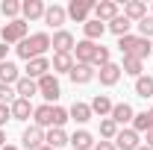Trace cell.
<instances>
[{
    "label": "cell",
    "mask_w": 153,
    "mask_h": 150,
    "mask_svg": "<svg viewBox=\"0 0 153 150\" xmlns=\"http://www.w3.org/2000/svg\"><path fill=\"white\" fill-rule=\"evenodd\" d=\"M12 97H15V91H12L9 85H3V82H0V100L6 103V100H12Z\"/></svg>",
    "instance_id": "obj_38"
},
{
    "label": "cell",
    "mask_w": 153,
    "mask_h": 150,
    "mask_svg": "<svg viewBox=\"0 0 153 150\" xmlns=\"http://www.w3.org/2000/svg\"><path fill=\"white\" fill-rule=\"evenodd\" d=\"M9 109H12V118H15V121H27V118H30V112H33L30 100H24V97H18Z\"/></svg>",
    "instance_id": "obj_13"
},
{
    "label": "cell",
    "mask_w": 153,
    "mask_h": 150,
    "mask_svg": "<svg viewBox=\"0 0 153 150\" xmlns=\"http://www.w3.org/2000/svg\"><path fill=\"white\" fill-rule=\"evenodd\" d=\"M150 130H153V124H150V118H147V112L135 115V132H150Z\"/></svg>",
    "instance_id": "obj_32"
},
{
    "label": "cell",
    "mask_w": 153,
    "mask_h": 150,
    "mask_svg": "<svg viewBox=\"0 0 153 150\" xmlns=\"http://www.w3.org/2000/svg\"><path fill=\"white\" fill-rule=\"evenodd\" d=\"M147 118H150V124H153V109H150V112H147Z\"/></svg>",
    "instance_id": "obj_43"
},
{
    "label": "cell",
    "mask_w": 153,
    "mask_h": 150,
    "mask_svg": "<svg viewBox=\"0 0 153 150\" xmlns=\"http://www.w3.org/2000/svg\"><path fill=\"white\" fill-rule=\"evenodd\" d=\"M21 9H24V15H27V18H30V21H33V18H41V15L47 12L41 0H27V3H24Z\"/></svg>",
    "instance_id": "obj_19"
},
{
    "label": "cell",
    "mask_w": 153,
    "mask_h": 150,
    "mask_svg": "<svg viewBox=\"0 0 153 150\" xmlns=\"http://www.w3.org/2000/svg\"><path fill=\"white\" fill-rule=\"evenodd\" d=\"M94 150H118V147H115V144H109V141H100Z\"/></svg>",
    "instance_id": "obj_39"
},
{
    "label": "cell",
    "mask_w": 153,
    "mask_h": 150,
    "mask_svg": "<svg viewBox=\"0 0 153 150\" xmlns=\"http://www.w3.org/2000/svg\"><path fill=\"white\" fill-rule=\"evenodd\" d=\"M71 144H74L76 150H88L94 141H91V132H85V130H79V132H74L71 135Z\"/></svg>",
    "instance_id": "obj_22"
},
{
    "label": "cell",
    "mask_w": 153,
    "mask_h": 150,
    "mask_svg": "<svg viewBox=\"0 0 153 150\" xmlns=\"http://www.w3.org/2000/svg\"><path fill=\"white\" fill-rule=\"evenodd\" d=\"M138 30H141L144 38H150L153 36V18H141V21H138Z\"/></svg>",
    "instance_id": "obj_34"
},
{
    "label": "cell",
    "mask_w": 153,
    "mask_h": 150,
    "mask_svg": "<svg viewBox=\"0 0 153 150\" xmlns=\"http://www.w3.org/2000/svg\"><path fill=\"white\" fill-rule=\"evenodd\" d=\"M91 112H97V115H106V112H112V100H109L106 94H97L94 100H91Z\"/></svg>",
    "instance_id": "obj_23"
},
{
    "label": "cell",
    "mask_w": 153,
    "mask_h": 150,
    "mask_svg": "<svg viewBox=\"0 0 153 150\" xmlns=\"http://www.w3.org/2000/svg\"><path fill=\"white\" fill-rule=\"evenodd\" d=\"M24 36H27V24H24V21H12V24L3 27V44H9V41H24Z\"/></svg>",
    "instance_id": "obj_4"
},
{
    "label": "cell",
    "mask_w": 153,
    "mask_h": 150,
    "mask_svg": "<svg viewBox=\"0 0 153 150\" xmlns=\"http://www.w3.org/2000/svg\"><path fill=\"white\" fill-rule=\"evenodd\" d=\"M47 47H50V38L44 36V33H36V36L24 38L15 50H18V56H21V59H27V62H30V59H38L44 50H47Z\"/></svg>",
    "instance_id": "obj_1"
},
{
    "label": "cell",
    "mask_w": 153,
    "mask_h": 150,
    "mask_svg": "<svg viewBox=\"0 0 153 150\" xmlns=\"http://www.w3.org/2000/svg\"><path fill=\"white\" fill-rule=\"evenodd\" d=\"M0 82L9 85V82H18V68L12 62H0Z\"/></svg>",
    "instance_id": "obj_18"
},
{
    "label": "cell",
    "mask_w": 153,
    "mask_h": 150,
    "mask_svg": "<svg viewBox=\"0 0 153 150\" xmlns=\"http://www.w3.org/2000/svg\"><path fill=\"white\" fill-rule=\"evenodd\" d=\"M65 15H68V12H65L62 6H50V9L44 12V21H47L50 27H59V24H65Z\"/></svg>",
    "instance_id": "obj_21"
},
{
    "label": "cell",
    "mask_w": 153,
    "mask_h": 150,
    "mask_svg": "<svg viewBox=\"0 0 153 150\" xmlns=\"http://www.w3.org/2000/svg\"><path fill=\"white\" fill-rule=\"evenodd\" d=\"M71 68H74V62H71L68 53H56L53 56V71H68L71 74Z\"/></svg>",
    "instance_id": "obj_29"
},
{
    "label": "cell",
    "mask_w": 153,
    "mask_h": 150,
    "mask_svg": "<svg viewBox=\"0 0 153 150\" xmlns=\"http://www.w3.org/2000/svg\"><path fill=\"white\" fill-rule=\"evenodd\" d=\"M94 62L103 68V65H109V50L106 47H97V56H94Z\"/></svg>",
    "instance_id": "obj_36"
},
{
    "label": "cell",
    "mask_w": 153,
    "mask_h": 150,
    "mask_svg": "<svg viewBox=\"0 0 153 150\" xmlns=\"http://www.w3.org/2000/svg\"><path fill=\"white\" fill-rule=\"evenodd\" d=\"M38 150H53V147H38Z\"/></svg>",
    "instance_id": "obj_45"
},
{
    "label": "cell",
    "mask_w": 153,
    "mask_h": 150,
    "mask_svg": "<svg viewBox=\"0 0 153 150\" xmlns=\"http://www.w3.org/2000/svg\"><path fill=\"white\" fill-rule=\"evenodd\" d=\"M103 30H106V27H103L97 18H94V21H85V36H88V41L100 38V36H103Z\"/></svg>",
    "instance_id": "obj_28"
},
{
    "label": "cell",
    "mask_w": 153,
    "mask_h": 150,
    "mask_svg": "<svg viewBox=\"0 0 153 150\" xmlns=\"http://www.w3.org/2000/svg\"><path fill=\"white\" fill-rule=\"evenodd\" d=\"M94 15H97V21H100V24H103V21H115V18H118V6H115L112 0L94 3Z\"/></svg>",
    "instance_id": "obj_8"
},
{
    "label": "cell",
    "mask_w": 153,
    "mask_h": 150,
    "mask_svg": "<svg viewBox=\"0 0 153 150\" xmlns=\"http://www.w3.org/2000/svg\"><path fill=\"white\" fill-rule=\"evenodd\" d=\"M44 141H47V147H62V144H68V135L59 130V127H53V130L47 132V138H44Z\"/></svg>",
    "instance_id": "obj_25"
},
{
    "label": "cell",
    "mask_w": 153,
    "mask_h": 150,
    "mask_svg": "<svg viewBox=\"0 0 153 150\" xmlns=\"http://www.w3.org/2000/svg\"><path fill=\"white\" fill-rule=\"evenodd\" d=\"M91 76H94L91 65H74V68H71V79H74V82H79V85H82V82H88Z\"/></svg>",
    "instance_id": "obj_16"
},
{
    "label": "cell",
    "mask_w": 153,
    "mask_h": 150,
    "mask_svg": "<svg viewBox=\"0 0 153 150\" xmlns=\"http://www.w3.org/2000/svg\"><path fill=\"white\" fill-rule=\"evenodd\" d=\"M3 141H6V135H3V132H0V150H3Z\"/></svg>",
    "instance_id": "obj_42"
},
{
    "label": "cell",
    "mask_w": 153,
    "mask_h": 150,
    "mask_svg": "<svg viewBox=\"0 0 153 150\" xmlns=\"http://www.w3.org/2000/svg\"><path fill=\"white\" fill-rule=\"evenodd\" d=\"M94 9V3L91 0H71V6H68V15L74 21H79V24H85V18H88V12Z\"/></svg>",
    "instance_id": "obj_3"
},
{
    "label": "cell",
    "mask_w": 153,
    "mask_h": 150,
    "mask_svg": "<svg viewBox=\"0 0 153 150\" xmlns=\"http://www.w3.org/2000/svg\"><path fill=\"white\" fill-rule=\"evenodd\" d=\"M121 71H127V74H133V76H141V59L124 56V68H121Z\"/></svg>",
    "instance_id": "obj_30"
},
{
    "label": "cell",
    "mask_w": 153,
    "mask_h": 150,
    "mask_svg": "<svg viewBox=\"0 0 153 150\" xmlns=\"http://www.w3.org/2000/svg\"><path fill=\"white\" fill-rule=\"evenodd\" d=\"M6 50H9V47H6V44H0V62H6Z\"/></svg>",
    "instance_id": "obj_40"
},
{
    "label": "cell",
    "mask_w": 153,
    "mask_h": 150,
    "mask_svg": "<svg viewBox=\"0 0 153 150\" xmlns=\"http://www.w3.org/2000/svg\"><path fill=\"white\" fill-rule=\"evenodd\" d=\"M68 115H71L74 121H79V124H82V121H88V118H91V106H85V103H74Z\"/></svg>",
    "instance_id": "obj_26"
},
{
    "label": "cell",
    "mask_w": 153,
    "mask_h": 150,
    "mask_svg": "<svg viewBox=\"0 0 153 150\" xmlns=\"http://www.w3.org/2000/svg\"><path fill=\"white\" fill-rule=\"evenodd\" d=\"M47 71H50V62H47L44 56H38V59H30L27 76H30V79H33V76H38V79H41V76H47Z\"/></svg>",
    "instance_id": "obj_9"
},
{
    "label": "cell",
    "mask_w": 153,
    "mask_h": 150,
    "mask_svg": "<svg viewBox=\"0 0 153 150\" xmlns=\"http://www.w3.org/2000/svg\"><path fill=\"white\" fill-rule=\"evenodd\" d=\"M138 150H150V147H138Z\"/></svg>",
    "instance_id": "obj_46"
},
{
    "label": "cell",
    "mask_w": 153,
    "mask_h": 150,
    "mask_svg": "<svg viewBox=\"0 0 153 150\" xmlns=\"http://www.w3.org/2000/svg\"><path fill=\"white\" fill-rule=\"evenodd\" d=\"M135 91H138V97H150L153 94V76H138L135 79Z\"/></svg>",
    "instance_id": "obj_27"
},
{
    "label": "cell",
    "mask_w": 153,
    "mask_h": 150,
    "mask_svg": "<svg viewBox=\"0 0 153 150\" xmlns=\"http://www.w3.org/2000/svg\"><path fill=\"white\" fill-rule=\"evenodd\" d=\"M9 118H12V109H9L6 103H0V127H3V124H6Z\"/></svg>",
    "instance_id": "obj_37"
},
{
    "label": "cell",
    "mask_w": 153,
    "mask_h": 150,
    "mask_svg": "<svg viewBox=\"0 0 153 150\" xmlns=\"http://www.w3.org/2000/svg\"><path fill=\"white\" fill-rule=\"evenodd\" d=\"M3 150H18V147H9V144H6V147H3Z\"/></svg>",
    "instance_id": "obj_44"
},
{
    "label": "cell",
    "mask_w": 153,
    "mask_h": 150,
    "mask_svg": "<svg viewBox=\"0 0 153 150\" xmlns=\"http://www.w3.org/2000/svg\"><path fill=\"white\" fill-rule=\"evenodd\" d=\"M36 127H53V106H38L36 109Z\"/></svg>",
    "instance_id": "obj_20"
},
{
    "label": "cell",
    "mask_w": 153,
    "mask_h": 150,
    "mask_svg": "<svg viewBox=\"0 0 153 150\" xmlns=\"http://www.w3.org/2000/svg\"><path fill=\"white\" fill-rule=\"evenodd\" d=\"M118 47H121L124 56H133V59H144L147 53H153L150 41H147V38H135V36H124L118 41Z\"/></svg>",
    "instance_id": "obj_2"
},
{
    "label": "cell",
    "mask_w": 153,
    "mask_h": 150,
    "mask_svg": "<svg viewBox=\"0 0 153 150\" xmlns=\"http://www.w3.org/2000/svg\"><path fill=\"white\" fill-rule=\"evenodd\" d=\"M15 88H18V94L24 97V100H30V97L38 91V82H33L30 76H24V79H18V82H15Z\"/></svg>",
    "instance_id": "obj_17"
},
{
    "label": "cell",
    "mask_w": 153,
    "mask_h": 150,
    "mask_svg": "<svg viewBox=\"0 0 153 150\" xmlns=\"http://www.w3.org/2000/svg\"><path fill=\"white\" fill-rule=\"evenodd\" d=\"M130 27H133V24H130V18H124V15H118V18L115 21H109V30H112L115 36H127V30H130Z\"/></svg>",
    "instance_id": "obj_24"
},
{
    "label": "cell",
    "mask_w": 153,
    "mask_h": 150,
    "mask_svg": "<svg viewBox=\"0 0 153 150\" xmlns=\"http://www.w3.org/2000/svg\"><path fill=\"white\" fill-rule=\"evenodd\" d=\"M133 106L130 103H118V106H112V121L115 124H127V121H133Z\"/></svg>",
    "instance_id": "obj_12"
},
{
    "label": "cell",
    "mask_w": 153,
    "mask_h": 150,
    "mask_svg": "<svg viewBox=\"0 0 153 150\" xmlns=\"http://www.w3.org/2000/svg\"><path fill=\"white\" fill-rule=\"evenodd\" d=\"M65 121H68V112L62 106H53V127H62Z\"/></svg>",
    "instance_id": "obj_33"
},
{
    "label": "cell",
    "mask_w": 153,
    "mask_h": 150,
    "mask_svg": "<svg viewBox=\"0 0 153 150\" xmlns=\"http://www.w3.org/2000/svg\"><path fill=\"white\" fill-rule=\"evenodd\" d=\"M38 91L44 94L47 100H56V97H59V79H56L53 74L41 76V79H38Z\"/></svg>",
    "instance_id": "obj_5"
},
{
    "label": "cell",
    "mask_w": 153,
    "mask_h": 150,
    "mask_svg": "<svg viewBox=\"0 0 153 150\" xmlns=\"http://www.w3.org/2000/svg\"><path fill=\"white\" fill-rule=\"evenodd\" d=\"M50 44L56 47L59 53H68V50L74 47V36H71V33H65V30H59L56 36H53V41H50Z\"/></svg>",
    "instance_id": "obj_11"
},
{
    "label": "cell",
    "mask_w": 153,
    "mask_h": 150,
    "mask_svg": "<svg viewBox=\"0 0 153 150\" xmlns=\"http://www.w3.org/2000/svg\"><path fill=\"white\" fill-rule=\"evenodd\" d=\"M94 56H97V44L94 41H79L76 44V59H79V65H88V62H94Z\"/></svg>",
    "instance_id": "obj_7"
},
{
    "label": "cell",
    "mask_w": 153,
    "mask_h": 150,
    "mask_svg": "<svg viewBox=\"0 0 153 150\" xmlns=\"http://www.w3.org/2000/svg\"><path fill=\"white\" fill-rule=\"evenodd\" d=\"M100 135H103V138H115V135H118V124H115L112 118L100 121Z\"/></svg>",
    "instance_id": "obj_31"
},
{
    "label": "cell",
    "mask_w": 153,
    "mask_h": 150,
    "mask_svg": "<svg viewBox=\"0 0 153 150\" xmlns=\"http://www.w3.org/2000/svg\"><path fill=\"white\" fill-rule=\"evenodd\" d=\"M41 141H44V132H41V127H30V130L24 132V147L38 150V147H41Z\"/></svg>",
    "instance_id": "obj_10"
},
{
    "label": "cell",
    "mask_w": 153,
    "mask_h": 150,
    "mask_svg": "<svg viewBox=\"0 0 153 150\" xmlns=\"http://www.w3.org/2000/svg\"><path fill=\"white\" fill-rule=\"evenodd\" d=\"M18 12H21V6L15 3V0H6V3H3V15L12 18V15H18Z\"/></svg>",
    "instance_id": "obj_35"
},
{
    "label": "cell",
    "mask_w": 153,
    "mask_h": 150,
    "mask_svg": "<svg viewBox=\"0 0 153 150\" xmlns=\"http://www.w3.org/2000/svg\"><path fill=\"white\" fill-rule=\"evenodd\" d=\"M124 18H130V21H141V18H147V6L141 3V0H133V3H127V9H124Z\"/></svg>",
    "instance_id": "obj_14"
},
{
    "label": "cell",
    "mask_w": 153,
    "mask_h": 150,
    "mask_svg": "<svg viewBox=\"0 0 153 150\" xmlns=\"http://www.w3.org/2000/svg\"><path fill=\"white\" fill-rule=\"evenodd\" d=\"M118 76H121V68L112 65V62L100 68V82H103V85H115V82H118Z\"/></svg>",
    "instance_id": "obj_15"
},
{
    "label": "cell",
    "mask_w": 153,
    "mask_h": 150,
    "mask_svg": "<svg viewBox=\"0 0 153 150\" xmlns=\"http://www.w3.org/2000/svg\"><path fill=\"white\" fill-rule=\"evenodd\" d=\"M115 147L121 150H138V132L135 130H124L115 135Z\"/></svg>",
    "instance_id": "obj_6"
},
{
    "label": "cell",
    "mask_w": 153,
    "mask_h": 150,
    "mask_svg": "<svg viewBox=\"0 0 153 150\" xmlns=\"http://www.w3.org/2000/svg\"><path fill=\"white\" fill-rule=\"evenodd\" d=\"M147 147H150V150H153V130H150V132H147Z\"/></svg>",
    "instance_id": "obj_41"
}]
</instances>
